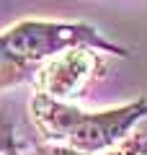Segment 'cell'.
I'll return each instance as SVG.
<instances>
[{
    "instance_id": "1",
    "label": "cell",
    "mask_w": 147,
    "mask_h": 155,
    "mask_svg": "<svg viewBox=\"0 0 147 155\" xmlns=\"http://www.w3.org/2000/svg\"><path fill=\"white\" fill-rule=\"evenodd\" d=\"M28 111L39 134L47 137L52 145L65 142L67 147L83 155H96L126 140L134 124L147 116V93L134 98L132 104L93 114L80 111L77 106L65 101L49 98L44 93H34Z\"/></svg>"
},
{
    "instance_id": "2",
    "label": "cell",
    "mask_w": 147,
    "mask_h": 155,
    "mask_svg": "<svg viewBox=\"0 0 147 155\" xmlns=\"http://www.w3.org/2000/svg\"><path fill=\"white\" fill-rule=\"evenodd\" d=\"M5 41L21 60L41 65L67 49H93L114 57H129V49L114 44L90 23H60V21H21L8 28Z\"/></svg>"
},
{
    "instance_id": "3",
    "label": "cell",
    "mask_w": 147,
    "mask_h": 155,
    "mask_svg": "<svg viewBox=\"0 0 147 155\" xmlns=\"http://www.w3.org/2000/svg\"><path fill=\"white\" fill-rule=\"evenodd\" d=\"M106 72L101 54L93 49H67L52 60L41 62L34 75L36 93L72 104L96 78Z\"/></svg>"
},
{
    "instance_id": "4",
    "label": "cell",
    "mask_w": 147,
    "mask_h": 155,
    "mask_svg": "<svg viewBox=\"0 0 147 155\" xmlns=\"http://www.w3.org/2000/svg\"><path fill=\"white\" fill-rule=\"evenodd\" d=\"M36 70H39V65L21 60V57L8 47L5 36L0 34V93L8 91V88H16V85H21V83L34 80Z\"/></svg>"
},
{
    "instance_id": "5",
    "label": "cell",
    "mask_w": 147,
    "mask_h": 155,
    "mask_svg": "<svg viewBox=\"0 0 147 155\" xmlns=\"http://www.w3.org/2000/svg\"><path fill=\"white\" fill-rule=\"evenodd\" d=\"M109 155H147V134L145 132L132 134L129 140H124V145L119 150H114Z\"/></svg>"
},
{
    "instance_id": "6",
    "label": "cell",
    "mask_w": 147,
    "mask_h": 155,
    "mask_svg": "<svg viewBox=\"0 0 147 155\" xmlns=\"http://www.w3.org/2000/svg\"><path fill=\"white\" fill-rule=\"evenodd\" d=\"M28 155H83V153L67 147V145H36Z\"/></svg>"
},
{
    "instance_id": "7",
    "label": "cell",
    "mask_w": 147,
    "mask_h": 155,
    "mask_svg": "<svg viewBox=\"0 0 147 155\" xmlns=\"http://www.w3.org/2000/svg\"><path fill=\"white\" fill-rule=\"evenodd\" d=\"M11 142H13V127H11V122H5V119L0 116V153H3Z\"/></svg>"
},
{
    "instance_id": "8",
    "label": "cell",
    "mask_w": 147,
    "mask_h": 155,
    "mask_svg": "<svg viewBox=\"0 0 147 155\" xmlns=\"http://www.w3.org/2000/svg\"><path fill=\"white\" fill-rule=\"evenodd\" d=\"M0 155H21V153H18V147H16V140H13V142L8 145V147L3 150V153H0Z\"/></svg>"
}]
</instances>
